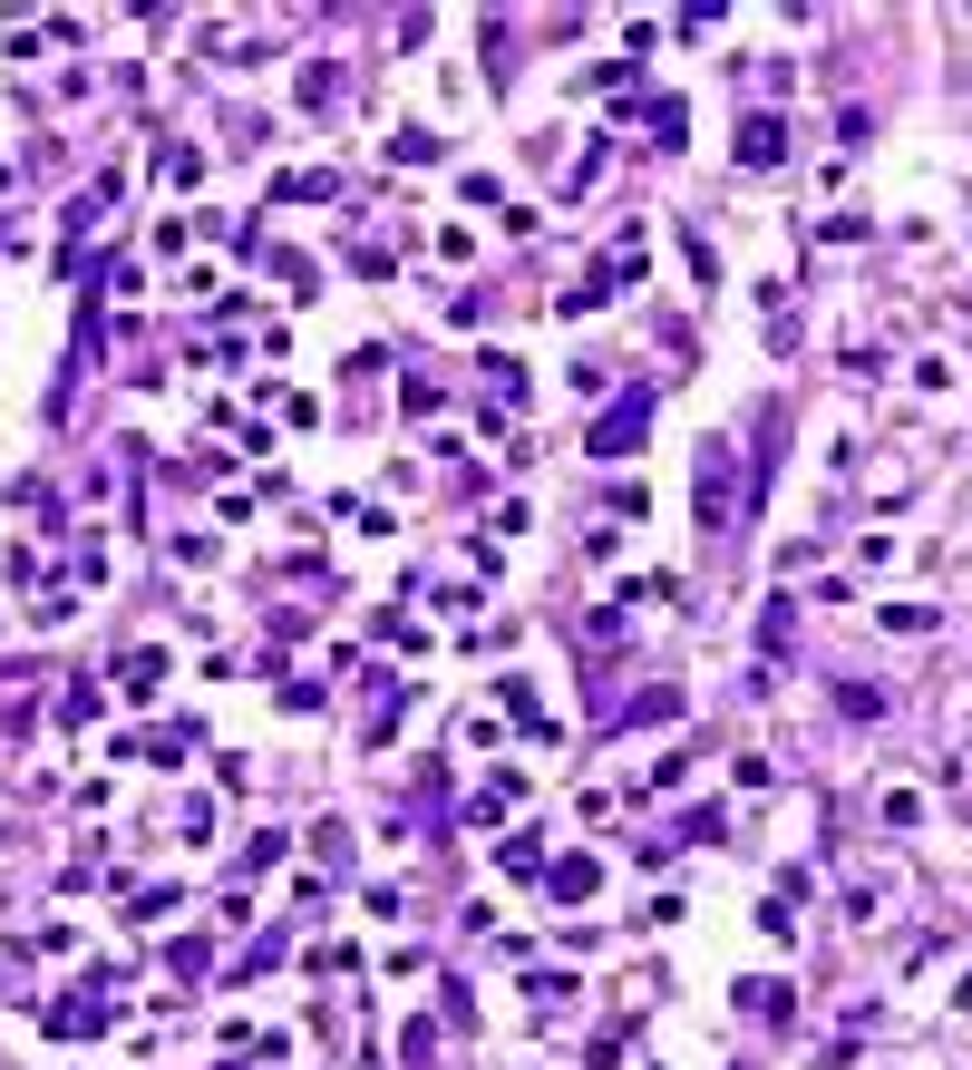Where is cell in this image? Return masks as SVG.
<instances>
[{"mask_svg": "<svg viewBox=\"0 0 972 1070\" xmlns=\"http://www.w3.org/2000/svg\"><path fill=\"white\" fill-rule=\"evenodd\" d=\"M632 428H642V399H632V409H613V419H603V428H594V448H603V458H613V448H623V438H632Z\"/></svg>", "mask_w": 972, "mask_h": 1070, "instance_id": "obj_1", "label": "cell"}, {"mask_svg": "<svg viewBox=\"0 0 972 1070\" xmlns=\"http://www.w3.org/2000/svg\"><path fill=\"white\" fill-rule=\"evenodd\" d=\"M739 156H749V166H768V156H778V127H768V117H749V137H739Z\"/></svg>", "mask_w": 972, "mask_h": 1070, "instance_id": "obj_2", "label": "cell"}]
</instances>
